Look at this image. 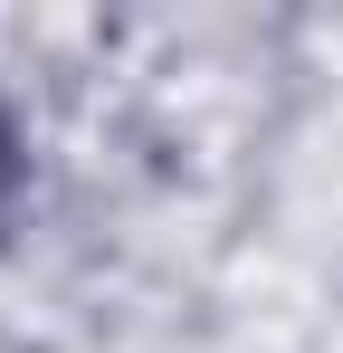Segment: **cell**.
Segmentation results:
<instances>
[{
    "mask_svg": "<svg viewBox=\"0 0 343 353\" xmlns=\"http://www.w3.org/2000/svg\"><path fill=\"white\" fill-rule=\"evenodd\" d=\"M10 191H19V153H10V124H0V210H10Z\"/></svg>",
    "mask_w": 343,
    "mask_h": 353,
    "instance_id": "6da1fadb",
    "label": "cell"
}]
</instances>
